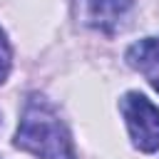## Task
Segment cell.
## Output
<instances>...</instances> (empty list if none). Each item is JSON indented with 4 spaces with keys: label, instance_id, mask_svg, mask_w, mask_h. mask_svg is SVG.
Here are the masks:
<instances>
[{
    "label": "cell",
    "instance_id": "6da1fadb",
    "mask_svg": "<svg viewBox=\"0 0 159 159\" xmlns=\"http://www.w3.org/2000/svg\"><path fill=\"white\" fill-rule=\"evenodd\" d=\"M15 147L35 154L37 159H77L65 122L60 119L55 107L37 94H32L22 109Z\"/></svg>",
    "mask_w": 159,
    "mask_h": 159
},
{
    "label": "cell",
    "instance_id": "7a4b0ae2",
    "mask_svg": "<svg viewBox=\"0 0 159 159\" xmlns=\"http://www.w3.org/2000/svg\"><path fill=\"white\" fill-rule=\"evenodd\" d=\"M119 109L124 114L134 147L147 154L157 152L159 149V107H154L139 92H127L119 102Z\"/></svg>",
    "mask_w": 159,
    "mask_h": 159
},
{
    "label": "cell",
    "instance_id": "3957f363",
    "mask_svg": "<svg viewBox=\"0 0 159 159\" xmlns=\"http://www.w3.org/2000/svg\"><path fill=\"white\" fill-rule=\"evenodd\" d=\"M129 7L132 0H87V20L102 32H114Z\"/></svg>",
    "mask_w": 159,
    "mask_h": 159
},
{
    "label": "cell",
    "instance_id": "277c9868",
    "mask_svg": "<svg viewBox=\"0 0 159 159\" xmlns=\"http://www.w3.org/2000/svg\"><path fill=\"white\" fill-rule=\"evenodd\" d=\"M127 65L139 72H149L159 67V37H144L134 42L127 50Z\"/></svg>",
    "mask_w": 159,
    "mask_h": 159
},
{
    "label": "cell",
    "instance_id": "5b68a950",
    "mask_svg": "<svg viewBox=\"0 0 159 159\" xmlns=\"http://www.w3.org/2000/svg\"><path fill=\"white\" fill-rule=\"evenodd\" d=\"M10 62H12V52H10V45H7V37L0 27V84L5 82L7 72H10Z\"/></svg>",
    "mask_w": 159,
    "mask_h": 159
},
{
    "label": "cell",
    "instance_id": "8992f818",
    "mask_svg": "<svg viewBox=\"0 0 159 159\" xmlns=\"http://www.w3.org/2000/svg\"><path fill=\"white\" fill-rule=\"evenodd\" d=\"M152 87H154V89L159 92V77H154V80H152Z\"/></svg>",
    "mask_w": 159,
    "mask_h": 159
}]
</instances>
